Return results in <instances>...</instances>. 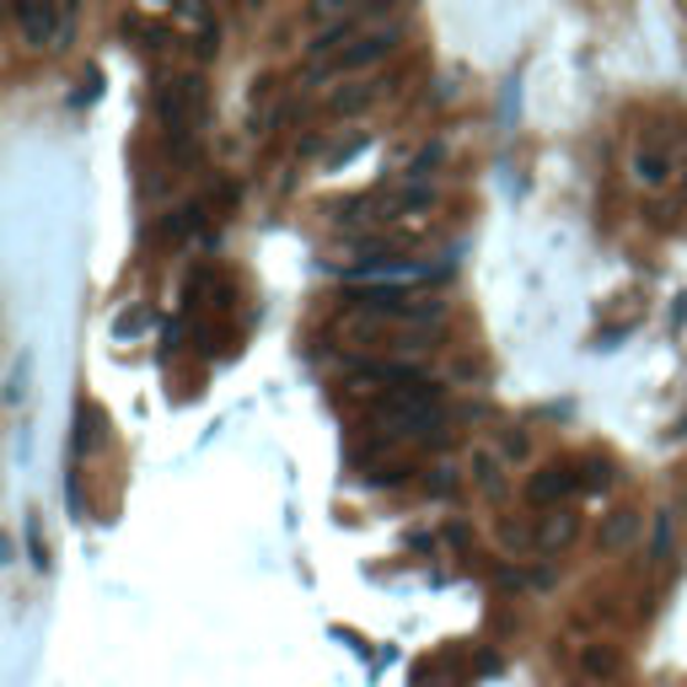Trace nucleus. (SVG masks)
Instances as JSON below:
<instances>
[{
  "mask_svg": "<svg viewBox=\"0 0 687 687\" xmlns=\"http://www.w3.org/2000/svg\"><path fill=\"white\" fill-rule=\"evenodd\" d=\"M640 532H645V511H634V505L612 511V516H602V526H597V554H623V548H634Z\"/></svg>",
  "mask_w": 687,
  "mask_h": 687,
  "instance_id": "f257e3e1",
  "label": "nucleus"
},
{
  "mask_svg": "<svg viewBox=\"0 0 687 687\" xmlns=\"http://www.w3.org/2000/svg\"><path fill=\"white\" fill-rule=\"evenodd\" d=\"M575 489H580V479H575L569 468H559V462H548V468H537V473H532L526 500H532L537 511H559V500H569Z\"/></svg>",
  "mask_w": 687,
  "mask_h": 687,
  "instance_id": "f03ea898",
  "label": "nucleus"
},
{
  "mask_svg": "<svg viewBox=\"0 0 687 687\" xmlns=\"http://www.w3.org/2000/svg\"><path fill=\"white\" fill-rule=\"evenodd\" d=\"M580 537V516L559 505V511H548V516H537V532H532V548L537 554H565L569 543Z\"/></svg>",
  "mask_w": 687,
  "mask_h": 687,
  "instance_id": "7ed1b4c3",
  "label": "nucleus"
},
{
  "mask_svg": "<svg viewBox=\"0 0 687 687\" xmlns=\"http://www.w3.org/2000/svg\"><path fill=\"white\" fill-rule=\"evenodd\" d=\"M17 33L28 49H43L54 39V6L49 0H17Z\"/></svg>",
  "mask_w": 687,
  "mask_h": 687,
  "instance_id": "20e7f679",
  "label": "nucleus"
},
{
  "mask_svg": "<svg viewBox=\"0 0 687 687\" xmlns=\"http://www.w3.org/2000/svg\"><path fill=\"white\" fill-rule=\"evenodd\" d=\"M393 54V33H371V39H361L355 49H339L333 54V76H344V71H365V65H376V60H387Z\"/></svg>",
  "mask_w": 687,
  "mask_h": 687,
  "instance_id": "39448f33",
  "label": "nucleus"
},
{
  "mask_svg": "<svg viewBox=\"0 0 687 687\" xmlns=\"http://www.w3.org/2000/svg\"><path fill=\"white\" fill-rule=\"evenodd\" d=\"M629 172H634L640 189H666V183H672V162H666V151H634Z\"/></svg>",
  "mask_w": 687,
  "mask_h": 687,
  "instance_id": "423d86ee",
  "label": "nucleus"
},
{
  "mask_svg": "<svg viewBox=\"0 0 687 687\" xmlns=\"http://www.w3.org/2000/svg\"><path fill=\"white\" fill-rule=\"evenodd\" d=\"M580 672L612 683V677H623V655H618L612 645H580Z\"/></svg>",
  "mask_w": 687,
  "mask_h": 687,
  "instance_id": "0eeeda50",
  "label": "nucleus"
},
{
  "mask_svg": "<svg viewBox=\"0 0 687 687\" xmlns=\"http://www.w3.org/2000/svg\"><path fill=\"white\" fill-rule=\"evenodd\" d=\"M500 473H505V468H500L494 451H473V484L484 489V494H494V500L505 494V479H500Z\"/></svg>",
  "mask_w": 687,
  "mask_h": 687,
  "instance_id": "6e6552de",
  "label": "nucleus"
},
{
  "mask_svg": "<svg viewBox=\"0 0 687 687\" xmlns=\"http://www.w3.org/2000/svg\"><path fill=\"white\" fill-rule=\"evenodd\" d=\"M371 97H376V86L355 82V86H350V92H333V108H339V114H361V108H365V103H371Z\"/></svg>",
  "mask_w": 687,
  "mask_h": 687,
  "instance_id": "1a4fd4ad",
  "label": "nucleus"
},
{
  "mask_svg": "<svg viewBox=\"0 0 687 687\" xmlns=\"http://www.w3.org/2000/svg\"><path fill=\"white\" fill-rule=\"evenodd\" d=\"M344 6H355V0H318V17H333V11H344Z\"/></svg>",
  "mask_w": 687,
  "mask_h": 687,
  "instance_id": "9d476101",
  "label": "nucleus"
}]
</instances>
